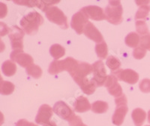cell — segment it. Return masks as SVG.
<instances>
[{"label":"cell","instance_id":"4316f807","mask_svg":"<svg viewBox=\"0 0 150 126\" xmlns=\"http://www.w3.org/2000/svg\"><path fill=\"white\" fill-rule=\"evenodd\" d=\"M26 72L27 75L32 76L34 79H39L41 77L43 73V71L39 66L35 65V64H32L30 67L26 68Z\"/></svg>","mask_w":150,"mask_h":126},{"label":"cell","instance_id":"4dcf8cb0","mask_svg":"<svg viewBox=\"0 0 150 126\" xmlns=\"http://www.w3.org/2000/svg\"><path fill=\"white\" fill-rule=\"evenodd\" d=\"M146 54V49L140 46L137 47L136 49H134V50L133 51V57L137 60H140V59H143L145 57Z\"/></svg>","mask_w":150,"mask_h":126},{"label":"cell","instance_id":"484cf974","mask_svg":"<svg viewBox=\"0 0 150 126\" xmlns=\"http://www.w3.org/2000/svg\"><path fill=\"white\" fill-rule=\"evenodd\" d=\"M59 2V1H54V0H35V6L44 12H46L49 8L52 7V5Z\"/></svg>","mask_w":150,"mask_h":126},{"label":"cell","instance_id":"44dd1931","mask_svg":"<svg viewBox=\"0 0 150 126\" xmlns=\"http://www.w3.org/2000/svg\"><path fill=\"white\" fill-rule=\"evenodd\" d=\"M50 54L55 60L59 61V59L62 57L65 54V49L59 44H53L50 48Z\"/></svg>","mask_w":150,"mask_h":126},{"label":"cell","instance_id":"9c48e42d","mask_svg":"<svg viewBox=\"0 0 150 126\" xmlns=\"http://www.w3.org/2000/svg\"><path fill=\"white\" fill-rule=\"evenodd\" d=\"M89 18L82 11H79L72 16L71 21V26L77 34L81 35L84 32V28L89 22Z\"/></svg>","mask_w":150,"mask_h":126},{"label":"cell","instance_id":"8fae6325","mask_svg":"<svg viewBox=\"0 0 150 126\" xmlns=\"http://www.w3.org/2000/svg\"><path fill=\"white\" fill-rule=\"evenodd\" d=\"M53 110L48 104H42L39 107L38 111L37 116L35 117V122L41 125H45L51 122L50 121L53 116Z\"/></svg>","mask_w":150,"mask_h":126},{"label":"cell","instance_id":"7a4b0ae2","mask_svg":"<svg viewBox=\"0 0 150 126\" xmlns=\"http://www.w3.org/2000/svg\"><path fill=\"white\" fill-rule=\"evenodd\" d=\"M106 20L114 25L120 24L123 21V9L120 1H109L104 11Z\"/></svg>","mask_w":150,"mask_h":126},{"label":"cell","instance_id":"ab89813d","mask_svg":"<svg viewBox=\"0 0 150 126\" xmlns=\"http://www.w3.org/2000/svg\"><path fill=\"white\" fill-rule=\"evenodd\" d=\"M146 126H150V125H146Z\"/></svg>","mask_w":150,"mask_h":126},{"label":"cell","instance_id":"ffe728a7","mask_svg":"<svg viewBox=\"0 0 150 126\" xmlns=\"http://www.w3.org/2000/svg\"><path fill=\"white\" fill-rule=\"evenodd\" d=\"M17 71V66L15 63L12 61H5L2 64V72L5 76L11 77L16 73Z\"/></svg>","mask_w":150,"mask_h":126},{"label":"cell","instance_id":"8992f818","mask_svg":"<svg viewBox=\"0 0 150 126\" xmlns=\"http://www.w3.org/2000/svg\"><path fill=\"white\" fill-rule=\"evenodd\" d=\"M46 17L50 22L59 26L62 29H66L68 28V18L63 11L56 6H52L45 12Z\"/></svg>","mask_w":150,"mask_h":126},{"label":"cell","instance_id":"ac0fdd59","mask_svg":"<svg viewBox=\"0 0 150 126\" xmlns=\"http://www.w3.org/2000/svg\"><path fill=\"white\" fill-rule=\"evenodd\" d=\"M74 107V110L76 112H81V113L87 112L92 109V105L89 103V100L83 96L78 97L75 100Z\"/></svg>","mask_w":150,"mask_h":126},{"label":"cell","instance_id":"30bf717a","mask_svg":"<svg viewBox=\"0 0 150 126\" xmlns=\"http://www.w3.org/2000/svg\"><path fill=\"white\" fill-rule=\"evenodd\" d=\"M8 36L13 51H23V39L24 37V32L22 29L17 26H12L11 29V33Z\"/></svg>","mask_w":150,"mask_h":126},{"label":"cell","instance_id":"2e32d148","mask_svg":"<svg viewBox=\"0 0 150 126\" xmlns=\"http://www.w3.org/2000/svg\"><path fill=\"white\" fill-rule=\"evenodd\" d=\"M83 33L87 38L92 40V41H94L97 44L101 43V42H104V37L101 35V33L99 32L98 29L90 21H89L88 24L86 25Z\"/></svg>","mask_w":150,"mask_h":126},{"label":"cell","instance_id":"d6986e66","mask_svg":"<svg viewBox=\"0 0 150 126\" xmlns=\"http://www.w3.org/2000/svg\"><path fill=\"white\" fill-rule=\"evenodd\" d=\"M131 117L135 126H141L146 119V112L140 108H137L132 112Z\"/></svg>","mask_w":150,"mask_h":126},{"label":"cell","instance_id":"1f68e13d","mask_svg":"<svg viewBox=\"0 0 150 126\" xmlns=\"http://www.w3.org/2000/svg\"><path fill=\"white\" fill-rule=\"evenodd\" d=\"M139 87L142 92L143 93H149L150 92V79H144L139 84Z\"/></svg>","mask_w":150,"mask_h":126},{"label":"cell","instance_id":"277c9868","mask_svg":"<svg viewBox=\"0 0 150 126\" xmlns=\"http://www.w3.org/2000/svg\"><path fill=\"white\" fill-rule=\"evenodd\" d=\"M127 97L123 94L120 97L115 99V103L116 104V108L114 113L112 115V122L117 126H121L127 112L128 111V107L127 106Z\"/></svg>","mask_w":150,"mask_h":126},{"label":"cell","instance_id":"7c38bea8","mask_svg":"<svg viewBox=\"0 0 150 126\" xmlns=\"http://www.w3.org/2000/svg\"><path fill=\"white\" fill-rule=\"evenodd\" d=\"M10 57L12 61L17 62L23 68H28L34 62L33 57L28 54L24 53L23 51H13L11 53Z\"/></svg>","mask_w":150,"mask_h":126},{"label":"cell","instance_id":"6da1fadb","mask_svg":"<svg viewBox=\"0 0 150 126\" xmlns=\"http://www.w3.org/2000/svg\"><path fill=\"white\" fill-rule=\"evenodd\" d=\"M44 23V18L37 11H33L24 16L21 20V26L27 35L33 36L37 33L39 26Z\"/></svg>","mask_w":150,"mask_h":126},{"label":"cell","instance_id":"9a60e30c","mask_svg":"<svg viewBox=\"0 0 150 126\" xmlns=\"http://www.w3.org/2000/svg\"><path fill=\"white\" fill-rule=\"evenodd\" d=\"M104 85L108 88V92L116 98L120 97L123 94L121 85L118 82V79L112 74L108 76V79L106 80Z\"/></svg>","mask_w":150,"mask_h":126},{"label":"cell","instance_id":"836d02e7","mask_svg":"<svg viewBox=\"0 0 150 126\" xmlns=\"http://www.w3.org/2000/svg\"><path fill=\"white\" fill-rule=\"evenodd\" d=\"M68 122H69L70 126H87L83 123L81 118L79 116H76V115H74V116L68 121Z\"/></svg>","mask_w":150,"mask_h":126},{"label":"cell","instance_id":"5b68a950","mask_svg":"<svg viewBox=\"0 0 150 126\" xmlns=\"http://www.w3.org/2000/svg\"><path fill=\"white\" fill-rule=\"evenodd\" d=\"M92 72V65L86 62H80L76 66V67L73 69L70 75L73 78L75 82L79 86L83 84L84 81L87 79V76Z\"/></svg>","mask_w":150,"mask_h":126},{"label":"cell","instance_id":"d590c367","mask_svg":"<svg viewBox=\"0 0 150 126\" xmlns=\"http://www.w3.org/2000/svg\"><path fill=\"white\" fill-rule=\"evenodd\" d=\"M16 126H38L37 125L34 124L33 122L27 121L26 119H20L17 123H16Z\"/></svg>","mask_w":150,"mask_h":126},{"label":"cell","instance_id":"74e56055","mask_svg":"<svg viewBox=\"0 0 150 126\" xmlns=\"http://www.w3.org/2000/svg\"><path fill=\"white\" fill-rule=\"evenodd\" d=\"M44 126H57V125H56V124L54 122H51L49 123V124L45 125Z\"/></svg>","mask_w":150,"mask_h":126},{"label":"cell","instance_id":"f35d334b","mask_svg":"<svg viewBox=\"0 0 150 126\" xmlns=\"http://www.w3.org/2000/svg\"><path fill=\"white\" fill-rule=\"evenodd\" d=\"M148 122L150 123V110L148 112Z\"/></svg>","mask_w":150,"mask_h":126},{"label":"cell","instance_id":"603a6c76","mask_svg":"<svg viewBox=\"0 0 150 126\" xmlns=\"http://www.w3.org/2000/svg\"><path fill=\"white\" fill-rule=\"evenodd\" d=\"M92 111L95 113H104L108 110V104L102 100H97L92 104Z\"/></svg>","mask_w":150,"mask_h":126},{"label":"cell","instance_id":"d6a6232c","mask_svg":"<svg viewBox=\"0 0 150 126\" xmlns=\"http://www.w3.org/2000/svg\"><path fill=\"white\" fill-rule=\"evenodd\" d=\"M140 47L146 50L150 51V34L143 36L140 38Z\"/></svg>","mask_w":150,"mask_h":126},{"label":"cell","instance_id":"5bb4252c","mask_svg":"<svg viewBox=\"0 0 150 126\" xmlns=\"http://www.w3.org/2000/svg\"><path fill=\"white\" fill-rule=\"evenodd\" d=\"M53 112L57 116H59L62 119L67 120L68 122L75 115L74 113V111L70 108V107L62 100L56 102L53 106Z\"/></svg>","mask_w":150,"mask_h":126},{"label":"cell","instance_id":"8d00e7d4","mask_svg":"<svg viewBox=\"0 0 150 126\" xmlns=\"http://www.w3.org/2000/svg\"><path fill=\"white\" fill-rule=\"evenodd\" d=\"M1 14H0V16H1V18H4V17H5V16H6V14H7L8 13V9H7V5H5V3H2V2H1Z\"/></svg>","mask_w":150,"mask_h":126},{"label":"cell","instance_id":"e0dca14e","mask_svg":"<svg viewBox=\"0 0 150 126\" xmlns=\"http://www.w3.org/2000/svg\"><path fill=\"white\" fill-rule=\"evenodd\" d=\"M136 4L140 8L135 14V20L145 21L149 15L150 11V1H136Z\"/></svg>","mask_w":150,"mask_h":126},{"label":"cell","instance_id":"f1b7e54d","mask_svg":"<svg viewBox=\"0 0 150 126\" xmlns=\"http://www.w3.org/2000/svg\"><path fill=\"white\" fill-rule=\"evenodd\" d=\"M96 52L97 56L100 59H105L108 56V45L105 42H103L101 43L96 44Z\"/></svg>","mask_w":150,"mask_h":126},{"label":"cell","instance_id":"3957f363","mask_svg":"<svg viewBox=\"0 0 150 126\" xmlns=\"http://www.w3.org/2000/svg\"><path fill=\"white\" fill-rule=\"evenodd\" d=\"M78 63L79 61L71 57H67L62 61L54 60L50 64L48 73L50 75H56L57 73H61L62 71H67L71 73L73 69L76 67V66L78 64Z\"/></svg>","mask_w":150,"mask_h":126},{"label":"cell","instance_id":"cb8c5ba5","mask_svg":"<svg viewBox=\"0 0 150 126\" xmlns=\"http://www.w3.org/2000/svg\"><path fill=\"white\" fill-rule=\"evenodd\" d=\"M97 83L95 82V80L93 79L89 80L87 79L86 81H85V82L83 83V85L80 87L82 91L83 92V93H85L87 95H91L95 92L96 89V87H97Z\"/></svg>","mask_w":150,"mask_h":126},{"label":"cell","instance_id":"52a82bcc","mask_svg":"<svg viewBox=\"0 0 150 126\" xmlns=\"http://www.w3.org/2000/svg\"><path fill=\"white\" fill-rule=\"evenodd\" d=\"M93 79L97 83L98 86H103L108 79L105 66L102 61H98L92 64Z\"/></svg>","mask_w":150,"mask_h":126},{"label":"cell","instance_id":"f546056e","mask_svg":"<svg viewBox=\"0 0 150 126\" xmlns=\"http://www.w3.org/2000/svg\"><path fill=\"white\" fill-rule=\"evenodd\" d=\"M135 26H136L137 32L139 34L142 35V37L150 34L145 21H137L135 23Z\"/></svg>","mask_w":150,"mask_h":126},{"label":"cell","instance_id":"e575fe53","mask_svg":"<svg viewBox=\"0 0 150 126\" xmlns=\"http://www.w3.org/2000/svg\"><path fill=\"white\" fill-rule=\"evenodd\" d=\"M14 3L19 4V5H26L28 7H35V0H28V1H14Z\"/></svg>","mask_w":150,"mask_h":126},{"label":"cell","instance_id":"ba28073f","mask_svg":"<svg viewBox=\"0 0 150 126\" xmlns=\"http://www.w3.org/2000/svg\"><path fill=\"white\" fill-rule=\"evenodd\" d=\"M112 74L120 81H123L130 85L136 84L139 80L138 73L131 69H118L115 72H112Z\"/></svg>","mask_w":150,"mask_h":126},{"label":"cell","instance_id":"83f0119b","mask_svg":"<svg viewBox=\"0 0 150 126\" xmlns=\"http://www.w3.org/2000/svg\"><path fill=\"white\" fill-rule=\"evenodd\" d=\"M106 65L108 66L112 72H115L120 69L121 67V62L117 57L114 56H109L106 61Z\"/></svg>","mask_w":150,"mask_h":126},{"label":"cell","instance_id":"4fadbf2b","mask_svg":"<svg viewBox=\"0 0 150 126\" xmlns=\"http://www.w3.org/2000/svg\"><path fill=\"white\" fill-rule=\"evenodd\" d=\"M89 19L94 21H103L106 19L104 11L97 5H88L80 9Z\"/></svg>","mask_w":150,"mask_h":126},{"label":"cell","instance_id":"d4e9b609","mask_svg":"<svg viewBox=\"0 0 150 126\" xmlns=\"http://www.w3.org/2000/svg\"><path fill=\"white\" fill-rule=\"evenodd\" d=\"M15 89V86L8 81H2L0 83V92L2 95L11 94Z\"/></svg>","mask_w":150,"mask_h":126},{"label":"cell","instance_id":"7402d4cb","mask_svg":"<svg viewBox=\"0 0 150 126\" xmlns=\"http://www.w3.org/2000/svg\"><path fill=\"white\" fill-rule=\"evenodd\" d=\"M125 42L128 47L136 49L138 44L140 42V37L135 32H131L127 35L125 39Z\"/></svg>","mask_w":150,"mask_h":126}]
</instances>
